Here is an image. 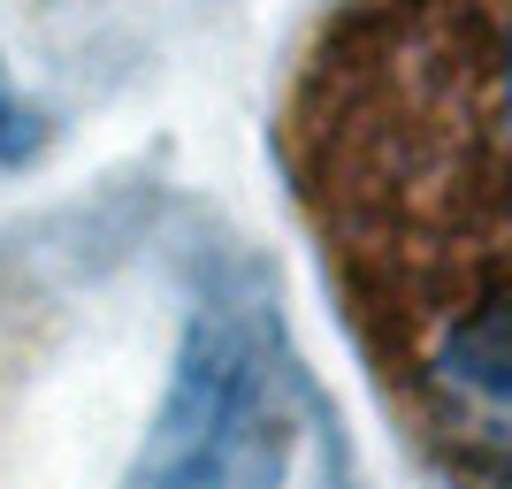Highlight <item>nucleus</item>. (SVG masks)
<instances>
[{
  "instance_id": "obj_3",
  "label": "nucleus",
  "mask_w": 512,
  "mask_h": 489,
  "mask_svg": "<svg viewBox=\"0 0 512 489\" xmlns=\"http://www.w3.org/2000/svg\"><path fill=\"white\" fill-rule=\"evenodd\" d=\"M46 138H54L46 107L8 77V62H0V169H31V161L46 153Z\"/></svg>"
},
{
  "instance_id": "obj_2",
  "label": "nucleus",
  "mask_w": 512,
  "mask_h": 489,
  "mask_svg": "<svg viewBox=\"0 0 512 489\" xmlns=\"http://www.w3.org/2000/svg\"><path fill=\"white\" fill-rule=\"evenodd\" d=\"M299 451V360L276 283L230 237L184 268L169 383L123 489H283Z\"/></svg>"
},
{
  "instance_id": "obj_1",
  "label": "nucleus",
  "mask_w": 512,
  "mask_h": 489,
  "mask_svg": "<svg viewBox=\"0 0 512 489\" xmlns=\"http://www.w3.org/2000/svg\"><path fill=\"white\" fill-rule=\"evenodd\" d=\"M283 146L390 413L459 489H512V0H344Z\"/></svg>"
}]
</instances>
